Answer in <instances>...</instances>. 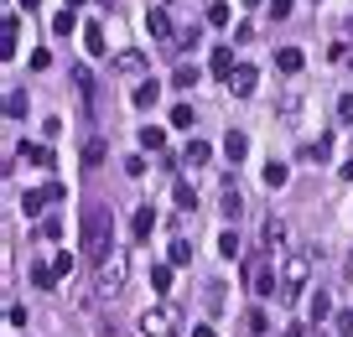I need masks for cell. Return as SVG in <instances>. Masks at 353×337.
Here are the masks:
<instances>
[{
  "label": "cell",
  "mask_w": 353,
  "mask_h": 337,
  "mask_svg": "<svg viewBox=\"0 0 353 337\" xmlns=\"http://www.w3.org/2000/svg\"><path fill=\"white\" fill-rule=\"evenodd\" d=\"M104 156H109V146H104V140H89V146H83V166H99Z\"/></svg>",
  "instance_id": "24"
},
{
  "label": "cell",
  "mask_w": 353,
  "mask_h": 337,
  "mask_svg": "<svg viewBox=\"0 0 353 337\" xmlns=\"http://www.w3.org/2000/svg\"><path fill=\"white\" fill-rule=\"evenodd\" d=\"M306 316H312V322H328V316H332V301H328V296H312V301H306Z\"/></svg>",
  "instance_id": "19"
},
{
  "label": "cell",
  "mask_w": 353,
  "mask_h": 337,
  "mask_svg": "<svg viewBox=\"0 0 353 337\" xmlns=\"http://www.w3.org/2000/svg\"><path fill=\"white\" fill-rule=\"evenodd\" d=\"M141 146H146V151H161V146H166V130L161 125H146L141 130Z\"/></svg>",
  "instance_id": "22"
},
{
  "label": "cell",
  "mask_w": 353,
  "mask_h": 337,
  "mask_svg": "<svg viewBox=\"0 0 353 337\" xmlns=\"http://www.w3.org/2000/svg\"><path fill=\"white\" fill-rule=\"evenodd\" d=\"M176 208H187V213H192V208H198V192H192V187H187V182H176Z\"/></svg>",
  "instance_id": "32"
},
{
  "label": "cell",
  "mask_w": 353,
  "mask_h": 337,
  "mask_svg": "<svg viewBox=\"0 0 353 337\" xmlns=\"http://www.w3.org/2000/svg\"><path fill=\"white\" fill-rule=\"evenodd\" d=\"M332 322H338V332H348V337H353V312H338Z\"/></svg>",
  "instance_id": "41"
},
{
  "label": "cell",
  "mask_w": 353,
  "mask_h": 337,
  "mask_svg": "<svg viewBox=\"0 0 353 337\" xmlns=\"http://www.w3.org/2000/svg\"><path fill=\"white\" fill-rule=\"evenodd\" d=\"M198 78H203V73H198V62H182V68L172 73V83H176V89H192Z\"/></svg>",
  "instance_id": "20"
},
{
  "label": "cell",
  "mask_w": 353,
  "mask_h": 337,
  "mask_svg": "<svg viewBox=\"0 0 353 337\" xmlns=\"http://www.w3.org/2000/svg\"><path fill=\"white\" fill-rule=\"evenodd\" d=\"M73 26H78V16H73V11H58V16H52V32H58V36H73Z\"/></svg>",
  "instance_id": "28"
},
{
  "label": "cell",
  "mask_w": 353,
  "mask_h": 337,
  "mask_svg": "<svg viewBox=\"0 0 353 337\" xmlns=\"http://www.w3.org/2000/svg\"><path fill=\"white\" fill-rule=\"evenodd\" d=\"M130 233H135L141 244H146V239L156 233V213H151V202H146V208H135V218H130Z\"/></svg>",
  "instance_id": "8"
},
{
  "label": "cell",
  "mask_w": 353,
  "mask_h": 337,
  "mask_svg": "<svg viewBox=\"0 0 353 337\" xmlns=\"http://www.w3.org/2000/svg\"><path fill=\"white\" fill-rule=\"evenodd\" d=\"M156 99H161V83H151V78H141V89L130 93V104H135V109H156Z\"/></svg>",
  "instance_id": "10"
},
{
  "label": "cell",
  "mask_w": 353,
  "mask_h": 337,
  "mask_svg": "<svg viewBox=\"0 0 353 337\" xmlns=\"http://www.w3.org/2000/svg\"><path fill=\"white\" fill-rule=\"evenodd\" d=\"M146 32H151V36H156V42H172V36H176V32H172V16H166V11H161V5H156V11H151V16H146Z\"/></svg>",
  "instance_id": "9"
},
{
  "label": "cell",
  "mask_w": 353,
  "mask_h": 337,
  "mask_svg": "<svg viewBox=\"0 0 353 337\" xmlns=\"http://www.w3.org/2000/svg\"><path fill=\"white\" fill-rule=\"evenodd\" d=\"M249 291H255V296H281L275 259H255V265H249Z\"/></svg>",
  "instance_id": "5"
},
{
  "label": "cell",
  "mask_w": 353,
  "mask_h": 337,
  "mask_svg": "<svg viewBox=\"0 0 353 337\" xmlns=\"http://www.w3.org/2000/svg\"><path fill=\"white\" fill-rule=\"evenodd\" d=\"M229 89H234V99H249V93H255V68H244V62H239L234 78H229Z\"/></svg>",
  "instance_id": "12"
},
{
  "label": "cell",
  "mask_w": 353,
  "mask_h": 337,
  "mask_svg": "<svg viewBox=\"0 0 353 337\" xmlns=\"http://www.w3.org/2000/svg\"><path fill=\"white\" fill-rule=\"evenodd\" d=\"M265 5H271V16H275V21H286V16H291V5H296V0H265Z\"/></svg>",
  "instance_id": "36"
},
{
  "label": "cell",
  "mask_w": 353,
  "mask_h": 337,
  "mask_svg": "<svg viewBox=\"0 0 353 337\" xmlns=\"http://www.w3.org/2000/svg\"><path fill=\"white\" fill-rule=\"evenodd\" d=\"M52 280H58L52 265H32V286H36V291H52Z\"/></svg>",
  "instance_id": "21"
},
{
  "label": "cell",
  "mask_w": 353,
  "mask_h": 337,
  "mask_svg": "<svg viewBox=\"0 0 353 337\" xmlns=\"http://www.w3.org/2000/svg\"><path fill=\"white\" fill-rule=\"evenodd\" d=\"M187 337H213V327H208V322H198V327H192Z\"/></svg>",
  "instance_id": "42"
},
{
  "label": "cell",
  "mask_w": 353,
  "mask_h": 337,
  "mask_svg": "<svg viewBox=\"0 0 353 337\" xmlns=\"http://www.w3.org/2000/svg\"><path fill=\"white\" fill-rule=\"evenodd\" d=\"M265 244H271V249L286 244V223H281V218H265Z\"/></svg>",
  "instance_id": "23"
},
{
  "label": "cell",
  "mask_w": 353,
  "mask_h": 337,
  "mask_svg": "<svg viewBox=\"0 0 353 337\" xmlns=\"http://www.w3.org/2000/svg\"><path fill=\"white\" fill-rule=\"evenodd\" d=\"M208 156H213V146H208V140H187V151H182V161H187V166H203Z\"/></svg>",
  "instance_id": "17"
},
{
  "label": "cell",
  "mask_w": 353,
  "mask_h": 337,
  "mask_svg": "<svg viewBox=\"0 0 353 337\" xmlns=\"http://www.w3.org/2000/svg\"><path fill=\"white\" fill-rule=\"evenodd\" d=\"M16 161H32V166H52V146H32V140H21V146H16Z\"/></svg>",
  "instance_id": "7"
},
{
  "label": "cell",
  "mask_w": 353,
  "mask_h": 337,
  "mask_svg": "<svg viewBox=\"0 0 353 337\" xmlns=\"http://www.w3.org/2000/svg\"><path fill=\"white\" fill-rule=\"evenodd\" d=\"M224 213H229V218H239V213H244V198H239V187H224Z\"/></svg>",
  "instance_id": "27"
},
{
  "label": "cell",
  "mask_w": 353,
  "mask_h": 337,
  "mask_svg": "<svg viewBox=\"0 0 353 337\" xmlns=\"http://www.w3.org/2000/svg\"><path fill=\"white\" fill-rule=\"evenodd\" d=\"M286 182H291V166H286V161L265 166V187H271V192H275V187H286Z\"/></svg>",
  "instance_id": "18"
},
{
  "label": "cell",
  "mask_w": 353,
  "mask_h": 337,
  "mask_svg": "<svg viewBox=\"0 0 353 337\" xmlns=\"http://www.w3.org/2000/svg\"><path fill=\"white\" fill-rule=\"evenodd\" d=\"M21 115H26V93L16 89L11 99H5V119H21Z\"/></svg>",
  "instance_id": "29"
},
{
  "label": "cell",
  "mask_w": 353,
  "mask_h": 337,
  "mask_svg": "<svg viewBox=\"0 0 353 337\" xmlns=\"http://www.w3.org/2000/svg\"><path fill=\"white\" fill-rule=\"evenodd\" d=\"M343 176H348V182H353V156H348V161H343Z\"/></svg>",
  "instance_id": "43"
},
{
  "label": "cell",
  "mask_w": 353,
  "mask_h": 337,
  "mask_svg": "<svg viewBox=\"0 0 353 337\" xmlns=\"http://www.w3.org/2000/svg\"><path fill=\"white\" fill-rule=\"evenodd\" d=\"M21 5H26V11H36V0H21Z\"/></svg>",
  "instance_id": "44"
},
{
  "label": "cell",
  "mask_w": 353,
  "mask_h": 337,
  "mask_svg": "<svg viewBox=\"0 0 353 337\" xmlns=\"http://www.w3.org/2000/svg\"><path fill=\"white\" fill-rule=\"evenodd\" d=\"M312 280V255H286L281 265V301H296V291H306Z\"/></svg>",
  "instance_id": "3"
},
{
  "label": "cell",
  "mask_w": 353,
  "mask_h": 337,
  "mask_svg": "<svg viewBox=\"0 0 353 337\" xmlns=\"http://www.w3.org/2000/svg\"><path fill=\"white\" fill-rule=\"evenodd\" d=\"M187 259H192V244H187V239H176V244H172V265H187Z\"/></svg>",
  "instance_id": "35"
},
{
  "label": "cell",
  "mask_w": 353,
  "mask_h": 337,
  "mask_svg": "<svg viewBox=\"0 0 353 337\" xmlns=\"http://www.w3.org/2000/svg\"><path fill=\"white\" fill-rule=\"evenodd\" d=\"M172 125L176 130H192V125H198V119H192V104H176L172 109Z\"/></svg>",
  "instance_id": "30"
},
{
  "label": "cell",
  "mask_w": 353,
  "mask_h": 337,
  "mask_svg": "<svg viewBox=\"0 0 353 337\" xmlns=\"http://www.w3.org/2000/svg\"><path fill=\"white\" fill-rule=\"evenodd\" d=\"M52 270H58V275H73V255H68V249H62V255L52 259Z\"/></svg>",
  "instance_id": "40"
},
{
  "label": "cell",
  "mask_w": 353,
  "mask_h": 337,
  "mask_svg": "<svg viewBox=\"0 0 353 337\" xmlns=\"http://www.w3.org/2000/svg\"><path fill=\"white\" fill-rule=\"evenodd\" d=\"M208 68H213V78H234V52H229V47H213V62H208Z\"/></svg>",
  "instance_id": "13"
},
{
  "label": "cell",
  "mask_w": 353,
  "mask_h": 337,
  "mask_svg": "<svg viewBox=\"0 0 353 337\" xmlns=\"http://www.w3.org/2000/svg\"><path fill=\"white\" fill-rule=\"evenodd\" d=\"M73 83H78V93H94V78H89V68H73Z\"/></svg>",
  "instance_id": "38"
},
{
  "label": "cell",
  "mask_w": 353,
  "mask_h": 337,
  "mask_svg": "<svg viewBox=\"0 0 353 337\" xmlns=\"http://www.w3.org/2000/svg\"><path fill=\"white\" fill-rule=\"evenodd\" d=\"M115 68H119V73H141V68H146V58H141V52H119Z\"/></svg>",
  "instance_id": "25"
},
{
  "label": "cell",
  "mask_w": 353,
  "mask_h": 337,
  "mask_svg": "<svg viewBox=\"0 0 353 337\" xmlns=\"http://www.w3.org/2000/svg\"><path fill=\"white\" fill-rule=\"evenodd\" d=\"M338 119H343V125H353V93H343V99H338Z\"/></svg>",
  "instance_id": "39"
},
{
  "label": "cell",
  "mask_w": 353,
  "mask_h": 337,
  "mask_svg": "<svg viewBox=\"0 0 353 337\" xmlns=\"http://www.w3.org/2000/svg\"><path fill=\"white\" fill-rule=\"evenodd\" d=\"M151 286H156V291H166V286H172V270L156 265V270H151Z\"/></svg>",
  "instance_id": "37"
},
{
  "label": "cell",
  "mask_w": 353,
  "mask_h": 337,
  "mask_svg": "<svg viewBox=\"0 0 353 337\" xmlns=\"http://www.w3.org/2000/svg\"><path fill=\"white\" fill-rule=\"evenodd\" d=\"M141 332H146V337H176V332H182L176 306H151V312L141 316Z\"/></svg>",
  "instance_id": "4"
},
{
  "label": "cell",
  "mask_w": 353,
  "mask_h": 337,
  "mask_svg": "<svg viewBox=\"0 0 353 337\" xmlns=\"http://www.w3.org/2000/svg\"><path fill=\"white\" fill-rule=\"evenodd\" d=\"M208 26H229V5H224V0H213V5H208Z\"/></svg>",
  "instance_id": "33"
},
{
  "label": "cell",
  "mask_w": 353,
  "mask_h": 337,
  "mask_svg": "<svg viewBox=\"0 0 353 337\" xmlns=\"http://www.w3.org/2000/svg\"><path fill=\"white\" fill-rule=\"evenodd\" d=\"M125 280H130V255H125V249H109V255L99 259V270H94V286L104 296H119V291H125Z\"/></svg>",
  "instance_id": "2"
},
{
  "label": "cell",
  "mask_w": 353,
  "mask_h": 337,
  "mask_svg": "<svg viewBox=\"0 0 353 337\" xmlns=\"http://www.w3.org/2000/svg\"><path fill=\"white\" fill-rule=\"evenodd\" d=\"M109 249H115V218H109V208H83V255L99 265Z\"/></svg>",
  "instance_id": "1"
},
{
  "label": "cell",
  "mask_w": 353,
  "mask_h": 337,
  "mask_svg": "<svg viewBox=\"0 0 353 337\" xmlns=\"http://www.w3.org/2000/svg\"><path fill=\"white\" fill-rule=\"evenodd\" d=\"M244 327H249V332H255V337H265V332H271V322H265V312H244Z\"/></svg>",
  "instance_id": "31"
},
{
  "label": "cell",
  "mask_w": 353,
  "mask_h": 337,
  "mask_svg": "<svg viewBox=\"0 0 353 337\" xmlns=\"http://www.w3.org/2000/svg\"><path fill=\"white\" fill-rule=\"evenodd\" d=\"M224 156H229V161H244V156H249V135H244V130H229V135H224Z\"/></svg>",
  "instance_id": "11"
},
{
  "label": "cell",
  "mask_w": 353,
  "mask_h": 337,
  "mask_svg": "<svg viewBox=\"0 0 353 337\" xmlns=\"http://www.w3.org/2000/svg\"><path fill=\"white\" fill-rule=\"evenodd\" d=\"M301 47H281V52H275V68H281V73H301Z\"/></svg>",
  "instance_id": "16"
},
{
  "label": "cell",
  "mask_w": 353,
  "mask_h": 337,
  "mask_svg": "<svg viewBox=\"0 0 353 337\" xmlns=\"http://www.w3.org/2000/svg\"><path fill=\"white\" fill-rule=\"evenodd\" d=\"M47 202H68V187H62V182L32 187V192H26V198H21V213H26V218H32V213H42V208H47Z\"/></svg>",
  "instance_id": "6"
},
{
  "label": "cell",
  "mask_w": 353,
  "mask_h": 337,
  "mask_svg": "<svg viewBox=\"0 0 353 337\" xmlns=\"http://www.w3.org/2000/svg\"><path fill=\"white\" fill-rule=\"evenodd\" d=\"M218 255H224V259H239V239H234V229L218 233Z\"/></svg>",
  "instance_id": "26"
},
{
  "label": "cell",
  "mask_w": 353,
  "mask_h": 337,
  "mask_svg": "<svg viewBox=\"0 0 353 337\" xmlns=\"http://www.w3.org/2000/svg\"><path fill=\"white\" fill-rule=\"evenodd\" d=\"M16 42H21V16H5V47H0V52H5V62H11L16 58Z\"/></svg>",
  "instance_id": "14"
},
{
  "label": "cell",
  "mask_w": 353,
  "mask_h": 337,
  "mask_svg": "<svg viewBox=\"0 0 353 337\" xmlns=\"http://www.w3.org/2000/svg\"><path fill=\"white\" fill-rule=\"evenodd\" d=\"M306 156H317V161H322V156H332V135H317L312 146H306Z\"/></svg>",
  "instance_id": "34"
},
{
  "label": "cell",
  "mask_w": 353,
  "mask_h": 337,
  "mask_svg": "<svg viewBox=\"0 0 353 337\" xmlns=\"http://www.w3.org/2000/svg\"><path fill=\"white\" fill-rule=\"evenodd\" d=\"M73 5H83V0H68V11H73Z\"/></svg>",
  "instance_id": "45"
},
{
  "label": "cell",
  "mask_w": 353,
  "mask_h": 337,
  "mask_svg": "<svg viewBox=\"0 0 353 337\" xmlns=\"http://www.w3.org/2000/svg\"><path fill=\"white\" fill-rule=\"evenodd\" d=\"M83 47H89V52H94V58H104V26H99V21H89V26H83Z\"/></svg>",
  "instance_id": "15"
}]
</instances>
